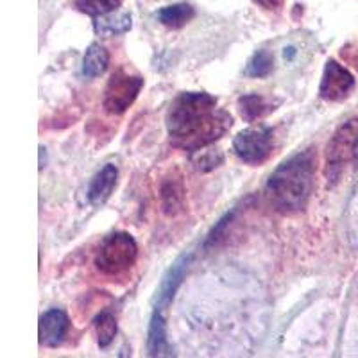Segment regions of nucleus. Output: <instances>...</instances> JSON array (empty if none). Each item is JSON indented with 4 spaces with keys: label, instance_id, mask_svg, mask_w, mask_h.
Returning <instances> with one entry per match:
<instances>
[{
    "label": "nucleus",
    "instance_id": "obj_1",
    "mask_svg": "<svg viewBox=\"0 0 358 358\" xmlns=\"http://www.w3.org/2000/svg\"><path fill=\"white\" fill-rule=\"evenodd\" d=\"M233 126L231 115L206 92H183L172 101L167 113L169 138L183 151H203Z\"/></svg>",
    "mask_w": 358,
    "mask_h": 358
},
{
    "label": "nucleus",
    "instance_id": "obj_2",
    "mask_svg": "<svg viewBox=\"0 0 358 358\" xmlns=\"http://www.w3.org/2000/svg\"><path fill=\"white\" fill-rule=\"evenodd\" d=\"M317 156L313 149L297 152L281 163L267 181V197L280 213L292 215L301 212L315 187Z\"/></svg>",
    "mask_w": 358,
    "mask_h": 358
},
{
    "label": "nucleus",
    "instance_id": "obj_3",
    "mask_svg": "<svg viewBox=\"0 0 358 358\" xmlns=\"http://www.w3.org/2000/svg\"><path fill=\"white\" fill-rule=\"evenodd\" d=\"M138 258V245L129 233H113L102 241L97 255H95V265L102 274L108 276H118L126 273L134 265Z\"/></svg>",
    "mask_w": 358,
    "mask_h": 358
},
{
    "label": "nucleus",
    "instance_id": "obj_4",
    "mask_svg": "<svg viewBox=\"0 0 358 358\" xmlns=\"http://www.w3.org/2000/svg\"><path fill=\"white\" fill-rule=\"evenodd\" d=\"M358 142V117L351 118L346 124H342L334 134V138L326 149V169L324 174L328 183H337L344 169L355 163L357 158Z\"/></svg>",
    "mask_w": 358,
    "mask_h": 358
},
{
    "label": "nucleus",
    "instance_id": "obj_5",
    "mask_svg": "<svg viewBox=\"0 0 358 358\" xmlns=\"http://www.w3.org/2000/svg\"><path fill=\"white\" fill-rule=\"evenodd\" d=\"M143 88L140 76H131L124 70H117L108 81L102 95V108L110 115H122L136 101Z\"/></svg>",
    "mask_w": 358,
    "mask_h": 358
},
{
    "label": "nucleus",
    "instance_id": "obj_6",
    "mask_svg": "<svg viewBox=\"0 0 358 358\" xmlns=\"http://www.w3.org/2000/svg\"><path fill=\"white\" fill-rule=\"evenodd\" d=\"M233 151L248 165H262L273 152V129L258 126L241 131L233 140Z\"/></svg>",
    "mask_w": 358,
    "mask_h": 358
},
{
    "label": "nucleus",
    "instance_id": "obj_7",
    "mask_svg": "<svg viewBox=\"0 0 358 358\" xmlns=\"http://www.w3.org/2000/svg\"><path fill=\"white\" fill-rule=\"evenodd\" d=\"M353 88L355 78L350 70L344 69L335 59H330V62L326 63L324 72H322L321 86H319V95H321V99H324L328 102L344 101L353 92Z\"/></svg>",
    "mask_w": 358,
    "mask_h": 358
},
{
    "label": "nucleus",
    "instance_id": "obj_8",
    "mask_svg": "<svg viewBox=\"0 0 358 358\" xmlns=\"http://www.w3.org/2000/svg\"><path fill=\"white\" fill-rule=\"evenodd\" d=\"M69 317L66 313L59 308L47 310L40 317V328H38V335H40V344L47 348H57L65 341L66 334H69Z\"/></svg>",
    "mask_w": 358,
    "mask_h": 358
},
{
    "label": "nucleus",
    "instance_id": "obj_9",
    "mask_svg": "<svg viewBox=\"0 0 358 358\" xmlns=\"http://www.w3.org/2000/svg\"><path fill=\"white\" fill-rule=\"evenodd\" d=\"M188 265H190V257H181L176 260V264L169 268V273L163 278L162 285L158 290V301H156L155 310L156 312L165 313V310L169 308V305L174 299L176 292H178L179 285L183 283V278L188 271Z\"/></svg>",
    "mask_w": 358,
    "mask_h": 358
},
{
    "label": "nucleus",
    "instance_id": "obj_10",
    "mask_svg": "<svg viewBox=\"0 0 358 358\" xmlns=\"http://www.w3.org/2000/svg\"><path fill=\"white\" fill-rule=\"evenodd\" d=\"M118 179V169L111 163L104 165L101 171L95 174V178L92 179V183L88 187V201L94 206H101V204L106 203L108 199L113 194L115 187H117Z\"/></svg>",
    "mask_w": 358,
    "mask_h": 358
},
{
    "label": "nucleus",
    "instance_id": "obj_11",
    "mask_svg": "<svg viewBox=\"0 0 358 358\" xmlns=\"http://www.w3.org/2000/svg\"><path fill=\"white\" fill-rule=\"evenodd\" d=\"M147 351L151 357H171V344L167 341V324L165 313L152 312L149 334H147Z\"/></svg>",
    "mask_w": 358,
    "mask_h": 358
},
{
    "label": "nucleus",
    "instance_id": "obj_12",
    "mask_svg": "<svg viewBox=\"0 0 358 358\" xmlns=\"http://www.w3.org/2000/svg\"><path fill=\"white\" fill-rule=\"evenodd\" d=\"M110 54L101 43H92L83 57V76L88 79H95L108 70Z\"/></svg>",
    "mask_w": 358,
    "mask_h": 358
},
{
    "label": "nucleus",
    "instance_id": "obj_13",
    "mask_svg": "<svg viewBox=\"0 0 358 358\" xmlns=\"http://www.w3.org/2000/svg\"><path fill=\"white\" fill-rule=\"evenodd\" d=\"M133 25L131 22V15L122 13V15H113V13H108V15H102V17L94 18V29L99 36L110 38V36H118V34L127 33Z\"/></svg>",
    "mask_w": 358,
    "mask_h": 358
},
{
    "label": "nucleus",
    "instance_id": "obj_14",
    "mask_svg": "<svg viewBox=\"0 0 358 358\" xmlns=\"http://www.w3.org/2000/svg\"><path fill=\"white\" fill-rule=\"evenodd\" d=\"M183 199L185 190L179 179H167L162 185V206L163 212L167 215H176L178 212H181L183 210Z\"/></svg>",
    "mask_w": 358,
    "mask_h": 358
},
{
    "label": "nucleus",
    "instance_id": "obj_15",
    "mask_svg": "<svg viewBox=\"0 0 358 358\" xmlns=\"http://www.w3.org/2000/svg\"><path fill=\"white\" fill-rule=\"evenodd\" d=\"M196 17V11L190 4H174L167 6V8L159 9L158 18L163 25H167L171 29H179L187 25L192 18Z\"/></svg>",
    "mask_w": 358,
    "mask_h": 358
},
{
    "label": "nucleus",
    "instance_id": "obj_16",
    "mask_svg": "<svg viewBox=\"0 0 358 358\" xmlns=\"http://www.w3.org/2000/svg\"><path fill=\"white\" fill-rule=\"evenodd\" d=\"M238 110H241L242 118H245L248 122H255L257 118H262L274 108H271V104L262 95L249 94L238 99Z\"/></svg>",
    "mask_w": 358,
    "mask_h": 358
},
{
    "label": "nucleus",
    "instance_id": "obj_17",
    "mask_svg": "<svg viewBox=\"0 0 358 358\" xmlns=\"http://www.w3.org/2000/svg\"><path fill=\"white\" fill-rule=\"evenodd\" d=\"M95 334H97V342L101 348H108L113 342L117 335V319L110 310H104L95 317Z\"/></svg>",
    "mask_w": 358,
    "mask_h": 358
},
{
    "label": "nucleus",
    "instance_id": "obj_18",
    "mask_svg": "<svg viewBox=\"0 0 358 358\" xmlns=\"http://www.w3.org/2000/svg\"><path fill=\"white\" fill-rule=\"evenodd\" d=\"M274 69V57L268 50H258L248 63L245 73L249 78H267Z\"/></svg>",
    "mask_w": 358,
    "mask_h": 358
},
{
    "label": "nucleus",
    "instance_id": "obj_19",
    "mask_svg": "<svg viewBox=\"0 0 358 358\" xmlns=\"http://www.w3.org/2000/svg\"><path fill=\"white\" fill-rule=\"evenodd\" d=\"M118 6L120 0H76V8L94 18L113 13Z\"/></svg>",
    "mask_w": 358,
    "mask_h": 358
},
{
    "label": "nucleus",
    "instance_id": "obj_20",
    "mask_svg": "<svg viewBox=\"0 0 358 358\" xmlns=\"http://www.w3.org/2000/svg\"><path fill=\"white\" fill-rule=\"evenodd\" d=\"M222 155L215 151H210V152H203L199 158L196 159V167L199 171L208 172V171H213L215 167H219L220 163H222Z\"/></svg>",
    "mask_w": 358,
    "mask_h": 358
},
{
    "label": "nucleus",
    "instance_id": "obj_21",
    "mask_svg": "<svg viewBox=\"0 0 358 358\" xmlns=\"http://www.w3.org/2000/svg\"><path fill=\"white\" fill-rule=\"evenodd\" d=\"M231 219H233V213H228V215H224L222 219L217 222V226L212 229V233L208 235L204 248H212V245H215V242L224 235V231H226V228H228V224L231 222Z\"/></svg>",
    "mask_w": 358,
    "mask_h": 358
},
{
    "label": "nucleus",
    "instance_id": "obj_22",
    "mask_svg": "<svg viewBox=\"0 0 358 358\" xmlns=\"http://www.w3.org/2000/svg\"><path fill=\"white\" fill-rule=\"evenodd\" d=\"M252 2H257V4L264 6V8H267V9H273L280 4V0H252Z\"/></svg>",
    "mask_w": 358,
    "mask_h": 358
},
{
    "label": "nucleus",
    "instance_id": "obj_23",
    "mask_svg": "<svg viewBox=\"0 0 358 358\" xmlns=\"http://www.w3.org/2000/svg\"><path fill=\"white\" fill-rule=\"evenodd\" d=\"M355 163H358V142H357V158H355Z\"/></svg>",
    "mask_w": 358,
    "mask_h": 358
}]
</instances>
